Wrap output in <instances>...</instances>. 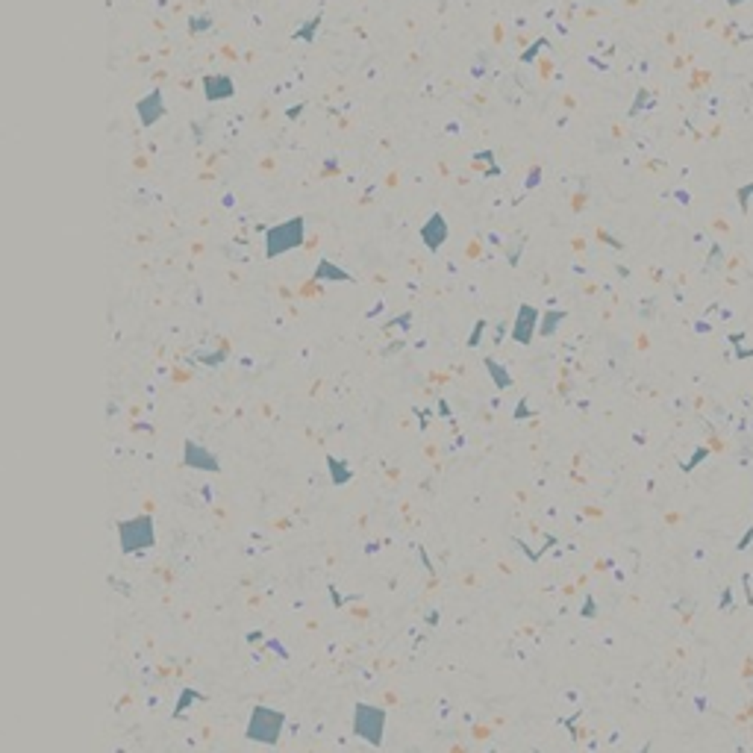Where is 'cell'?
<instances>
[{
	"label": "cell",
	"mask_w": 753,
	"mask_h": 753,
	"mask_svg": "<svg viewBox=\"0 0 753 753\" xmlns=\"http://www.w3.org/2000/svg\"><path fill=\"white\" fill-rule=\"evenodd\" d=\"M306 239V218L303 215H294L283 224H274L265 232V257L268 259H277L283 253H292L294 248H301Z\"/></svg>",
	"instance_id": "6da1fadb"
},
{
	"label": "cell",
	"mask_w": 753,
	"mask_h": 753,
	"mask_svg": "<svg viewBox=\"0 0 753 753\" xmlns=\"http://www.w3.org/2000/svg\"><path fill=\"white\" fill-rule=\"evenodd\" d=\"M118 539H121V548H124L127 553H136L141 548H150L153 545V521H150L148 515L121 521L118 524Z\"/></svg>",
	"instance_id": "7a4b0ae2"
},
{
	"label": "cell",
	"mask_w": 753,
	"mask_h": 753,
	"mask_svg": "<svg viewBox=\"0 0 753 753\" xmlns=\"http://www.w3.org/2000/svg\"><path fill=\"white\" fill-rule=\"evenodd\" d=\"M383 724H385V715L368 703H359L357 712H353V727H357V733L362 739H368L371 745H380L383 741Z\"/></svg>",
	"instance_id": "3957f363"
},
{
	"label": "cell",
	"mask_w": 753,
	"mask_h": 753,
	"mask_svg": "<svg viewBox=\"0 0 753 753\" xmlns=\"http://www.w3.org/2000/svg\"><path fill=\"white\" fill-rule=\"evenodd\" d=\"M280 727H283V715L268 710V706H259V710L253 712V718H250L248 736L250 739H259V741H268V745H271V741H277Z\"/></svg>",
	"instance_id": "277c9868"
},
{
	"label": "cell",
	"mask_w": 753,
	"mask_h": 753,
	"mask_svg": "<svg viewBox=\"0 0 753 753\" xmlns=\"http://www.w3.org/2000/svg\"><path fill=\"white\" fill-rule=\"evenodd\" d=\"M539 309L536 306H530V303H521L518 306V312H515V321H512V341H518V345H530L536 336V330H539Z\"/></svg>",
	"instance_id": "5b68a950"
},
{
	"label": "cell",
	"mask_w": 753,
	"mask_h": 753,
	"mask_svg": "<svg viewBox=\"0 0 753 753\" xmlns=\"http://www.w3.org/2000/svg\"><path fill=\"white\" fill-rule=\"evenodd\" d=\"M448 236H450V227H448V218L441 215V212H433V215L424 221V227H421V241H424V248L430 253L441 250V245L448 241Z\"/></svg>",
	"instance_id": "8992f818"
},
{
	"label": "cell",
	"mask_w": 753,
	"mask_h": 753,
	"mask_svg": "<svg viewBox=\"0 0 753 753\" xmlns=\"http://www.w3.org/2000/svg\"><path fill=\"white\" fill-rule=\"evenodd\" d=\"M136 112H139L141 127H153L159 118H165V97H162V88H153L150 94L141 97L139 106H136Z\"/></svg>",
	"instance_id": "52a82bcc"
},
{
	"label": "cell",
	"mask_w": 753,
	"mask_h": 753,
	"mask_svg": "<svg viewBox=\"0 0 753 753\" xmlns=\"http://www.w3.org/2000/svg\"><path fill=\"white\" fill-rule=\"evenodd\" d=\"M203 94L206 101H230L236 94V83L227 74H209L203 77Z\"/></svg>",
	"instance_id": "ba28073f"
},
{
	"label": "cell",
	"mask_w": 753,
	"mask_h": 753,
	"mask_svg": "<svg viewBox=\"0 0 753 753\" xmlns=\"http://www.w3.org/2000/svg\"><path fill=\"white\" fill-rule=\"evenodd\" d=\"M185 465L203 468V471H218V459L206 448L197 445V441H185Z\"/></svg>",
	"instance_id": "9c48e42d"
},
{
	"label": "cell",
	"mask_w": 753,
	"mask_h": 753,
	"mask_svg": "<svg viewBox=\"0 0 753 753\" xmlns=\"http://www.w3.org/2000/svg\"><path fill=\"white\" fill-rule=\"evenodd\" d=\"M348 283L350 280V274L345 268H339L336 262H330V259H321L318 262V268H315V283Z\"/></svg>",
	"instance_id": "30bf717a"
},
{
	"label": "cell",
	"mask_w": 753,
	"mask_h": 753,
	"mask_svg": "<svg viewBox=\"0 0 753 753\" xmlns=\"http://www.w3.org/2000/svg\"><path fill=\"white\" fill-rule=\"evenodd\" d=\"M485 371H489V376L494 380V385H497V389H509V385H512V376H509V371L503 368L501 362H494L492 357L485 359Z\"/></svg>",
	"instance_id": "8fae6325"
},
{
	"label": "cell",
	"mask_w": 753,
	"mask_h": 753,
	"mask_svg": "<svg viewBox=\"0 0 753 753\" xmlns=\"http://www.w3.org/2000/svg\"><path fill=\"white\" fill-rule=\"evenodd\" d=\"M562 321H565V312H562V309H548V312L541 315L539 333H541V336H553V333H556V327L562 324Z\"/></svg>",
	"instance_id": "7c38bea8"
},
{
	"label": "cell",
	"mask_w": 753,
	"mask_h": 753,
	"mask_svg": "<svg viewBox=\"0 0 753 753\" xmlns=\"http://www.w3.org/2000/svg\"><path fill=\"white\" fill-rule=\"evenodd\" d=\"M318 27H321V15H315L312 21H309V24H303L301 30H297V32H294V39H297V41H312Z\"/></svg>",
	"instance_id": "4fadbf2b"
},
{
	"label": "cell",
	"mask_w": 753,
	"mask_h": 753,
	"mask_svg": "<svg viewBox=\"0 0 753 753\" xmlns=\"http://www.w3.org/2000/svg\"><path fill=\"white\" fill-rule=\"evenodd\" d=\"M209 27H212V18H192V21H188V30H192V32H203Z\"/></svg>",
	"instance_id": "5bb4252c"
},
{
	"label": "cell",
	"mask_w": 753,
	"mask_h": 753,
	"mask_svg": "<svg viewBox=\"0 0 753 753\" xmlns=\"http://www.w3.org/2000/svg\"><path fill=\"white\" fill-rule=\"evenodd\" d=\"M483 330H485V321H477V324H474V330H471V336H468V345H471V348H477V345H480Z\"/></svg>",
	"instance_id": "9a60e30c"
},
{
	"label": "cell",
	"mask_w": 753,
	"mask_h": 753,
	"mask_svg": "<svg viewBox=\"0 0 753 753\" xmlns=\"http://www.w3.org/2000/svg\"><path fill=\"white\" fill-rule=\"evenodd\" d=\"M539 48H545V41H536V44H533V48H530V50L524 53V62H533V53H536Z\"/></svg>",
	"instance_id": "2e32d148"
},
{
	"label": "cell",
	"mask_w": 753,
	"mask_h": 753,
	"mask_svg": "<svg viewBox=\"0 0 753 753\" xmlns=\"http://www.w3.org/2000/svg\"><path fill=\"white\" fill-rule=\"evenodd\" d=\"M539 183V168H533V174H530V180H527V188H533Z\"/></svg>",
	"instance_id": "e0dca14e"
},
{
	"label": "cell",
	"mask_w": 753,
	"mask_h": 753,
	"mask_svg": "<svg viewBox=\"0 0 753 753\" xmlns=\"http://www.w3.org/2000/svg\"><path fill=\"white\" fill-rule=\"evenodd\" d=\"M727 3H730V6H739V3H741V0H727Z\"/></svg>",
	"instance_id": "ac0fdd59"
}]
</instances>
